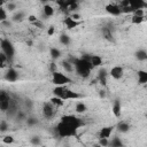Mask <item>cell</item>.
Wrapping results in <instances>:
<instances>
[{"instance_id": "1", "label": "cell", "mask_w": 147, "mask_h": 147, "mask_svg": "<svg viewBox=\"0 0 147 147\" xmlns=\"http://www.w3.org/2000/svg\"><path fill=\"white\" fill-rule=\"evenodd\" d=\"M84 125L83 119L75 115H63L56 125V132L60 138L75 137L79 127Z\"/></svg>"}, {"instance_id": "2", "label": "cell", "mask_w": 147, "mask_h": 147, "mask_svg": "<svg viewBox=\"0 0 147 147\" xmlns=\"http://www.w3.org/2000/svg\"><path fill=\"white\" fill-rule=\"evenodd\" d=\"M90 56L91 55L82 56V57H71L69 60L74 65L75 72L82 78H88L93 69V65L90 62Z\"/></svg>"}, {"instance_id": "3", "label": "cell", "mask_w": 147, "mask_h": 147, "mask_svg": "<svg viewBox=\"0 0 147 147\" xmlns=\"http://www.w3.org/2000/svg\"><path fill=\"white\" fill-rule=\"evenodd\" d=\"M0 47H1V52L6 55L8 62H11L15 56V47L11 44V41H9L8 39H2L0 41Z\"/></svg>"}, {"instance_id": "4", "label": "cell", "mask_w": 147, "mask_h": 147, "mask_svg": "<svg viewBox=\"0 0 147 147\" xmlns=\"http://www.w3.org/2000/svg\"><path fill=\"white\" fill-rule=\"evenodd\" d=\"M52 83L56 86L57 85H67V84L71 83V78H69L65 74L55 70L52 72Z\"/></svg>"}, {"instance_id": "5", "label": "cell", "mask_w": 147, "mask_h": 147, "mask_svg": "<svg viewBox=\"0 0 147 147\" xmlns=\"http://www.w3.org/2000/svg\"><path fill=\"white\" fill-rule=\"evenodd\" d=\"M56 114V107L51 102V101H47V102H44L42 105V115L46 119H52Z\"/></svg>"}, {"instance_id": "6", "label": "cell", "mask_w": 147, "mask_h": 147, "mask_svg": "<svg viewBox=\"0 0 147 147\" xmlns=\"http://www.w3.org/2000/svg\"><path fill=\"white\" fill-rule=\"evenodd\" d=\"M10 100H11V96L9 95V93H7L6 91H0V110L1 111H7V109L9 108Z\"/></svg>"}, {"instance_id": "7", "label": "cell", "mask_w": 147, "mask_h": 147, "mask_svg": "<svg viewBox=\"0 0 147 147\" xmlns=\"http://www.w3.org/2000/svg\"><path fill=\"white\" fill-rule=\"evenodd\" d=\"M109 75H110V77H113L114 79L118 80V79H121V78L123 77V75H124V69H123L121 65H114V67L110 69Z\"/></svg>"}, {"instance_id": "8", "label": "cell", "mask_w": 147, "mask_h": 147, "mask_svg": "<svg viewBox=\"0 0 147 147\" xmlns=\"http://www.w3.org/2000/svg\"><path fill=\"white\" fill-rule=\"evenodd\" d=\"M5 79L9 83H14L18 79V72L14 68H8L6 74H5Z\"/></svg>"}, {"instance_id": "9", "label": "cell", "mask_w": 147, "mask_h": 147, "mask_svg": "<svg viewBox=\"0 0 147 147\" xmlns=\"http://www.w3.org/2000/svg\"><path fill=\"white\" fill-rule=\"evenodd\" d=\"M79 98H82V95L79 94V93H77V92H75V91H71L70 88H65V91H64V94H63V96H62V100H76V99H79Z\"/></svg>"}, {"instance_id": "10", "label": "cell", "mask_w": 147, "mask_h": 147, "mask_svg": "<svg viewBox=\"0 0 147 147\" xmlns=\"http://www.w3.org/2000/svg\"><path fill=\"white\" fill-rule=\"evenodd\" d=\"M129 6L136 10V9H144L147 7V3L145 2V0H127Z\"/></svg>"}, {"instance_id": "11", "label": "cell", "mask_w": 147, "mask_h": 147, "mask_svg": "<svg viewBox=\"0 0 147 147\" xmlns=\"http://www.w3.org/2000/svg\"><path fill=\"white\" fill-rule=\"evenodd\" d=\"M106 11L109 13L110 15H113V16H119L122 14L118 5H115V3H108L106 6Z\"/></svg>"}, {"instance_id": "12", "label": "cell", "mask_w": 147, "mask_h": 147, "mask_svg": "<svg viewBox=\"0 0 147 147\" xmlns=\"http://www.w3.org/2000/svg\"><path fill=\"white\" fill-rule=\"evenodd\" d=\"M56 1V5L59 6V8L62 10V11H68V7L75 2H78V0H55Z\"/></svg>"}, {"instance_id": "13", "label": "cell", "mask_w": 147, "mask_h": 147, "mask_svg": "<svg viewBox=\"0 0 147 147\" xmlns=\"http://www.w3.org/2000/svg\"><path fill=\"white\" fill-rule=\"evenodd\" d=\"M63 23H64V25H65V28H67L68 30H71V29L77 28V26L79 25V22L76 21V20H74L71 16H67V17L63 20Z\"/></svg>"}, {"instance_id": "14", "label": "cell", "mask_w": 147, "mask_h": 147, "mask_svg": "<svg viewBox=\"0 0 147 147\" xmlns=\"http://www.w3.org/2000/svg\"><path fill=\"white\" fill-rule=\"evenodd\" d=\"M107 76H108V72H107V70L105 69V68H101L100 70H99V72H98V80H99V83L101 84V85H103V86H106L107 85Z\"/></svg>"}, {"instance_id": "15", "label": "cell", "mask_w": 147, "mask_h": 147, "mask_svg": "<svg viewBox=\"0 0 147 147\" xmlns=\"http://www.w3.org/2000/svg\"><path fill=\"white\" fill-rule=\"evenodd\" d=\"M113 129H114V126H105V127H102L100 130V132H99V138H107V139H109L110 134L113 132Z\"/></svg>"}, {"instance_id": "16", "label": "cell", "mask_w": 147, "mask_h": 147, "mask_svg": "<svg viewBox=\"0 0 147 147\" xmlns=\"http://www.w3.org/2000/svg\"><path fill=\"white\" fill-rule=\"evenodd\" d=\"M90 62L91 64L93 65V68H96V67H101L102 65V57L100 55H91L90 56Z\"/></svg>"}, {"instance_id": "17", "label": "cell", "mask_w": 147, "mask_h": 147, "mask_svg": "<svg viewBox=\"0 0 147 147\" xmlns=\"http://www.w3.org/2000/svg\"><path fill=\"white\" fill-rule=\"evenodd\" d=\"M113 114L115 117H119L121 113H122V106H121V101L119 100H115L113 103Z\"/></svg>"}, {"instance_id": "18", "label": "cell", "mask_w": 147, "mask_h": 147, "mask_svg": "<svg viewBox=\"0 0 147 147\" xmlns=\"http://www.w3.org/2000/svg\"><path fill=\"white\" fill-rule=\"evenodd\" d=\"M137 75H138V83L139 84L144 85V84L147 83V71H145V70H138Z\"/></svg>"}, {"instance_id": "19", "label": "cell", "mask_w": 147, "mask_h": 147, "mask_svg": "<svg viewBox=\"0 0 147 147\" xmlns=\"http://www.w3.org/2000/svg\"><path fill=\"white\" fill-rule=\"evenodd\" d=\"M117 130L122 133H126L129 130H130V124L125 121H121L118 124H117Z\"/></svg>"}, {"instance_id": "20", "label": "cell", "mask_w": 147, "mask_h": 147, "mask_svg": "<svg viewBox=\"0 0 147 147\" xmlns=\"http://www.w3.org/2000/svg\"><path fill=\"white\" fill-rule=\"evenodd\" d=\"M42 11H44V15H46L47 17H51V16L54 15V8H53L51 5H47V3L44 5Z\"/></svg>"}, {"instance_id": "21", "label": "cell", "mask_w": 147, "mask_h": 147, "mask_svg": "<svg viewBox=\"0 0 147 147\" xmlns=\"http://www.w3.org/2000/svg\"><path fill=\"white\" fill-rule=\"evenodd\" d=\"M75 110H76V113H78V114H83V113H85V111L87 110V107H86V105H85L83 101H79V102L76 103Z\"/></svg>"}, {"instance_id": "22", "label": "cell", "mask_w": 147, "mask_h": 147, "mask_svg": "<svg viewBox=\"0 0 147 147\" xmlns=\"http://www.w3.org/2000/svg\"><path fill=\"white\" fill-rule=\"evenodd\" d=\"M136 57L139 61H146L147 60V52L145 49H138L136 52Z\"/></svg>"}, {"instance_id": "23", "label": "cell", "mask_w": 147, "mask_h": 147, "mask_svg": "<svg viewBox=\"0 0 147 147\" xmlns=\"http://www.w3.org/2000/svg\"><path fill=\"white\" fill-rule=\"evenodd\" d=\"M49 101L55 106V107H62L63 106V103H64V100H62L61 98H59V96H52L51 99H49Z\"/></svg>"}, {"instance_id": "24", "label": "cell", "mask_w": 147, "mask_h": 147, "mask_svg": "<svg viewBox=\"0 0 147 147\" xmlns=\"http://www.w3.org/2000/svg\"><path fill=\"white\" fill-rule=\"evenodd\" d=\"M49 54H51V57L53 60H56V59H59L61 56V51L59 48H56V47H52L49 49Z\"/></svg>"}, {"instance_id": "25", "label": "cell", "mask_w": 147, "mask_h": 147, "mask_svg": "<svg viewBox=\"0 0 147 147\" xmlns=\"http://www.w3.org/2000/svg\"><path fill=\"white\" fill-rule=\"evenodd\" d=\"M62 68H63L67 72H72V71H74V65H72V63H71L70 61H68V60L62 61Z\"/></svg>"}, {"instance_id": "26", "label": "cell", "mask_w": 147, "mask_h": 147, "mask_svg": "<svg viewBox=\"0 0 147 147\" xmlns=\"http://www.w3.org/2000/svg\"><path fill=\"white\" fill-rule=\"evenodd\" d=\"M59 40H60V42L62 44V45H64V46H68L69 44H70V37L68 36V34H65V33H62L61 36H60V38H59Z\"/></svg>"}, {"instance_id": "27", "label": "cell", "mask_w": 147, "mask_h": 147, "mask_svg": "<svg viewBox=\"0 0 147 147\" xmlns=\"http://www.w3.org/2000/svg\"><path fill=\"white\" fill-rule=\"evenodd\" d=\"M24 17H25L24 13H23V11H18V13H15V14L13 15L11 20H13L14 22H21V21L24 20Z\"/></svg>"}, {"instance_id": "28", "label": "cell", "mask_w": 147, "mask_h": 147, "mask_svg": "<svg viewBox=\"0 0 147 147\" xmlns=\"http://www.w3.org/2000/svg\"><path fill=\"white\" fill-rule=\"evenodd\" d=\"M7 63H8V60H7L6 55L2 52H0V69L6 68L7 67Z\"/></svg>"}, {"instance_id": "29", "label": "cell", "mask_w": 147, "mask_h": 147, "mask_svg": "<svg viewBox=\"0 0 147 147\" xmlns=\"http://www.w3.org/2000/svg\"><path fill=\"white\" fill-rule=\"evenodd\" d=\"M145 21V16H137V15H133L132 18H131V22L133 24H140Z\"/></svg>"}, {"instance_id": "30", "label": "cell", "mask_w": 147, "mask_h": 147, "mask_svg": "<svg viewBox=\"0 0 147 147\" xmlns=\"http://www.w3.org/2000/svg\"><path fill=\"white\" fill-rule=\"evenodd\" d=\"M109 145L113 146V147H119V146H123V142L119 138L116 137V138H113L111 141H109Z\"/></svg>"}, {"instance_id": "31", "label": "cell", "mask_w": 147, "mask_h": 147, "mask_svg": "<svg viewBox=\"0 0 147 147\" xmlns=\"http://www.w3.org/2000/svg\"><path fill=\"white\" fill-rule=\"evenodd\" d=\"M103 37L107 39V40H114L113 39V33H111V31H110V29L109 28H105L103 29Z\"/></svg>"}, {"instance_id": "32", "label": "cell", "mask_w": 147, "mask_h": 147, "mask_svg": "<svg viewBox=\"0 0 147 147\" xmlns=\"http://www.w3.org/2000/svg\"><path fill=\"white\" fill-rule=\"evenodd\" d=\"M6 20H7V10L1 7L0 8V23L3 22V21H6Z\"/></svg>"}, {"instance_id": "33", "label": "cell", "mask_w": 147, "mask_h": 147, "mask_svg": "<svg viewBox=\"0 0 147 147\" xmlns=\"http://www.w3.org/2000/svg\"><path fill=\"white\" fill-rule=\"evenodd\" d=\"M2 141L5 144H13L14 142V137L13 136H5L2 138Z\"/></svg>"}, {"instance_id": "34", "label": "cell", "mask_w": 147, "mask_h": 147, "mask_svg": "<svg viewBox=\"0 0 147 147\" xmlns=\"http://www.w3.org/2000/svg\"><path fill=\"white\" fill-rule=\"evenodd\" d=\"M7 130H8V123L6 121L0 122V131L3 132V131H7Z\"/></svg>"}, {"instance_id": "35", "label": "cell", "mask_w": 147, "mask_h": 147, "mask_svg": "<svg viewBox=\"0 0 147 147\" xmlns=\"http://www.w3.org/2000/svg\"><path fill=\"white\" fill-rule=\"evenodd\" d=\"M26 123H28V125H34L38 123V121L34 117H29V118H26Z\"/></svg>"}, {"instance_id": "36", "label": "cell", "mask_w": 147, "mask_h": 147, "mask_svg": "<svg viewBox=\"0 0 147 147\" xmlns=\"http://www.w3.org/2000/svg\"><path fill=\"white\" fill-rule=\"evenodd\" d=\"M31 144H33V145H41L40 138H39V137H33V138H31Z\"/></svg>"}, {"instance_id": "37", "label": "cell", "mask_w": 147, "mask_h": 147, "mask_svg": "<svg viewBox=\"0 0 147 147\" xmlns=\"http://www.w3.org/2000/svg\"><path fill=\"white\" fill-rule=\"evenodd\" d=\"M15 8H16V5H15L14 2H9V3L7 5V10H8V11H14Z\"/></svg>"}, {"instance_id": "38", "label": "cell", "mask_w": 147, "mask_h": 147, "mask_svg": "<svg viewBox=\"0 0 147 147\" xmlns=\"http://www.w3.org/2000/svg\"><path fill=\"white\" fill-rule=\"evenodd\" d=\"M133 15H137V16H145V11L144 9H136L133 11Z\"/></svg>"}, {"instance_id": "39", "label": "cell", "mask_w": 147, "mask_h": 147, "mask_svg": "<svg viewBox=\"0 0 147 147\" xmlns=\"http://www.w3.org/2000/svg\"><path fill=\"white\" fill-rule=\"evenodd\" d=\"M54 33H55V28H54L53 25H51V26L47 29V34H48V36H53Z\"/></svg>"}, {"instance_id": "40", "label": "cell", "mask_w": 147, "mask_h": 147, "mask_svg": "<svg viewBox=\"0 0 147 147\" xmlns=\"http://www.w3.org/2000/svg\"><path fill=\"white\" fill-rule=\"evenodd\" d=\"M100 145L101 146H108L109 145V141L107 138H100Z\"/></svg>"}, {"instance_id": "41", "label": "cell", "mask_w": 147, "mask_h": 147, "mask_svg": "<svg viewBox=\"0 0 147 147\" xmlns=\"http://www.w3.org/2000/svg\"><path fill=\"white\" fill-rule=\"evenodd\" d=\"M32 24H33L34 26H37V28H39V29H42V28H44V24H42V23H41V22H40L39 20H37L36 22H33Z\"/></svg>"}, {"instance_id": "42", "label": "cell", "mask_w": 147, "mask_h": 147, "mask_svg": "<svg viewBox=\"0 0 147 147\" xmlns=\"http://www.w3.org/2000/svg\"><path fill=\"white\" fill-rule=\"evenodd\" d=\"M38 18H37V16H34V15H29L28 16V21L30 22V23H33V22H36Z\"/></svg>"}, {"instance_id": "43", "label": "cell", "mask_w": 147, "mask_h": 147, "mask_svg": "<svg viewBox=\"0 0 147 147\" xmlns=\"http://www.w3.org/2000/svg\"><path fill=\"white\" fill-rule=\"evenodd\" d=\"M71 17H72L74 20H76V21H78V20L80 18V15H79V14H76V13H74V14L71 15Z\"/></svg>"}, {"instance_id": "44", "label": "cell", "mask_w": 147, "mask_h": 147, "mask_svg": "<svg viewBox=\"0 0 147 147\" xmlns=\"http://www.w3.org/2000/svg\"><path fill=\"white\" fill-rule=\"evenodd\" d=\"M56 70V65L54 64V63H51V71L53 72V71H55Z\"/></svg>"}, {"instance_id": "45", "label": "cell", "mask_w": 147, "mask_h": 147, "mask_svg": "<svg viewBox=\"0 0 147 147\" xmlns=\"http://www.w3.org/2000/svg\"><path fill=\"white\" fill-rule=\"evenodd\" d=\"M99 95H100L101 98H105V91H100V92H99Z\"/></svg>"}, {"instance_id": "46", "label": "cell", "mask_w": 147, "mask_h": 147, "mask_svg": "<svg viewBox=\"0 0 147 147\" xmlns=\"http://www.w3.org/2000/svg\"><path fill=\"white\" fill-rule=\"evenodd\" d=\"M3 3H5V0H0V8L3 6Z\"/></svg>"}, {"instance_id": "47", "label": "cell", "mask_w": 147, "mask_h": 147, "mask_svg": "<svg viewBox=\"0 0 147 147\" xmlns=\"http://www.w3.org/2000/svg\"><path fill=\"white\" fill-rule=\"evenodd\" d=\"M39 1H41V2H44V3H46L48 0H39Z\"/></svg>"}]
</instances>
